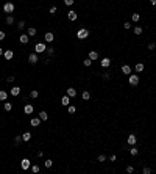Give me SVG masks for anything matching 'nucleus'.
Returning a JSON list of instances; mask_svg holds the SVG:
<instances>
[{
  "instance_id": "f257e3e1",
  "label": "nucleus",
  "mask_w": 156,
  "mask_h": 174,
  "mask_svg": "<svg viewBox=\"0 0 156 174\" xmlns=\"http://www.w3.org/2000/svg\"><path fill=\"white\" fill-rule=\"evenodd\" d=\"M89 35H91V31L87 30V28H78L77 38L78 39H86V38H89Z\"/></svg>"
},
{
  "instance_id": "f03ea898",
  "label": "nucleus",
  "mask_w": 156,
  "mask_h": 174,
  "mask_svg": "<svg viewBox=\"0 0 156 174\" xmlns=\"http://www.w3.org/2000/svg\"><path fill=\"white\" fill-rule=\"evenodd\" d=\"M14 3L13 2H6V3L3 5V11L5 13H8V14H11V13H14Z\"/></svg>"
},
{
  "instance_id": "7ed1b4c3",
  "label": "nucleus",
  "mask_w": 156,
  "mask_h": 174,
  "mask_svg": "<svg viewBox=\"0 0 156 174\" xmlns=\"http://www.w3.org/2000/svg\"><path fill=\"white\" fill-rule=\"evenodd\" d=\"M139 80H141V79H139V75H131V74L128 75V83H130L131 86H138Z\"/></svg>"
},
{
  "instance_id": "20e7f679",
  "label": "nucleus",
  "mask_w": 156,
  "mask_h": 174,
  "mask_svg": "<svg viewBox=\"0 0 156 174\" xmlns=\"http://www.w3.org/2000/svg\"><path fill=\"white\" fill-rule=\"evenodd\" d=\"M45 50H47V47H45L44 42H37V44L34 45V52L36 53H44Z\"/></svg>"
},
{
  "instance_id": "39448f33",
  "label": "nucleus",
  "mask_w": 156,
  "mask_h": 174,
  "mask_svg": "<svg viewBox=\"0 0 156 174\" xmlns=\"http://www.w3.org/2000/svg\"><path fill=\"white\" fill-rule=\"evenodd\" d=\"M28 61H30V65H36L37 61H39V58H37V53L34 52V53H30L28 55Z\"/></svg>"
},
{
  "instance_id": "423d86ee",
  "label": "nucleus",
  "mask_w": 156,
  "mask_h": 174,
  "mask_svg": "<svg viewBox=\"0 0 156 174\" xmlns=\"http://www.w3.org/2000/svg\"><path fill=\"white\" fill-rule=\"evenodd\" d=\"M20 168H22V169H28V168H31V162L28 159H23L22 162H20Z\"/></svg>"
},
{
  "instance_id": "0eeeda50",
  "label": "nucleus",
  "mask_w": 156,
  "mask_h": 174,
  "mask_svg": "<svg viewBox=\"0 0 156 174\" xmlns=\"http://www.w3.org/2000/svg\"><path fill=\"white\" fill-rule=\"evenodd\" d=\"M34 111V107L31 105V104H27L25 107H23V113H27V114H31Z\"/></svg>"
},
{
  "instance_id": "6e6552de",
  "label": "nucleus",
  "mask_w": 156,
  "mask_h": 174,
  "mask_svg": "<svg viewBox=\"0 0 156 174\" xmlns=\"http://www.w3.org/2000/svg\"><path fill=\"white\" fill-rule=\"evenodd\" d=\"M69 104H70V97H69V96H63V97H61V105H64V107H69Z\"/></svg>"
},
{
  "instance_id": "1a4fd4ad",
  "label": "nucleus",
  "mask_w": 156,
  "mask_h": 174,
  "mask_svg": "<svg viewBox=\"0 0 156 174\" xmlns=\"http://www.w3.org/2000/svg\"><path fill=\"white\" fill-rule=\"evenodd\" d=\"M136 135H134V133H130V135H128V144H130V146H134V144H136Z\"/></svg>"
},
{
  "instance_id": "9d476101",
  "label": "nucleus",
  "mask_w": 156,
  "mask_h": 174,
  "mask_svg": "<svg viewBox=\"0 0 156 174\" xmlns=\"http://www.w3.org/2000/svg\"><path fill=\"white\" fill-rule=\"evenodd\" d=\"M100 65H101V68H109V66H111V60H109V58H103V60L100 61Z\"/></svg>"
},
{
  "instance_id": "9b49d317",
  "label": "nucleus",
  "mask_w": 156,
  "mask_h": 174,
  "mask_svg": "<svg viewBox=\"0 0 156 174\" xmlns=\"http://www.w3.org/2000/svg\"><path fill=\"white\" fill-rule=\"evenodd\" d=\"M122 72L125 74V75H130L131 74V66L130 65H123L122 66Z\"/></svg>"
},
{
  "instance_id": "f8f14e48",
  "label": "nucleus",
  "mask_w": 156,
  "mask_h": 174,
  "mask_svg": "<svg viewBox=\"0 0 156 174\" xmlns=\"http://www.w3.org/2000/svg\"><path fill=\"white\" fill-rule=\"evenodd\" d=\"M9 94H11V96H19V94H20V88H19V86H13L11 89H9Z\"/></svg>"
},
{
  "instance_id": "ddd939ff",
  "label": "nucleus",
  "mask_w": 156,
  "mask_h": 174,
  "mask_svg": "<svg viewBox=\"0 0 156 174\" xmlns=\"http://www.w3.org/2000/svg\"><path fill=\"white\" fill-rule=\"evenodd\" d=\"M66 94L69 96V97H75V96H77V89H75V88H67Z\"/></svg>"
},
{
  "instance_id": "4468645a",
  "label": "nucleus",
  "mask_w": 156,
  "mask_h": 174,
  "mask_svg": "<svg viewBox=\"0 0 156 174\" xmlns=\"http://www.w3.org/2000/svg\"><path fill=\"white\" fill-rule=\"evenodd\" d=\"M67 17H69V20H77L78 14H77V11H69L67 13Z\"/></svg>"
},
{
  "instance_id": "2eb2a0df",
  "label": "nucleus",
  "mask_w": 156,
  "mask_h": 174,
  "mask_svg": "<svg viewBox=\"0 0 156 174\" xmlns=\"http://www.w3.org/2000/svg\"><path fill=\"white\" fill-rule=\"evenodd\" d=\"M134 69H136V72H139V74H141L142 71H144L145 69V65L144 63H136V66H134Z\"/></svg>"
},
{
  "instance_id": "dca6fc26",
  "label": "nucleus",
  "mask_w": 156,
  "mask_h": 174,
  "mask_svg": "<svg viewBox=\"0 0 156 174\" xmlns=\"http://www.w3.org/2000/svg\"><path fill=\"white\" fill-rule=\"evenodd\" d=\"M30 124L33 125V127H37V125H41V118H33L30 121Z\"/></svg>"
},
{
  "instance_id": "f3484780",
  "label": "nucleus",
  "mask_w": 156,
  "mask_h": 174,
  "mask_svg": "<svg viewBox=\"0 0 156 174\" xmlns=\"http://www.w3.org/2000/svg\"><path fill=\"white\" fill-rule=\"evenodd\" d=\"M19 41L22 42V44H28L30 38H28V35H20V38H19Z\"/></svg>"
},
{
  "instance_id": "a211bd4d",
  "label": "nucleus",
  "mask_w": 156,
  "mask_h": 174,
  "mask_svg": "<svg viewBox=\"0 0 156 174\" xmlns=\"http://www.w3.org/2000/svg\"><path fill=\"white\" fill-rule=\"evenodd\" d=\"M13 55H14V52H13V50H5V53H3L5 60H11Z\"/></svg>"
},
{
  "instance_id": "6ab92c4d",
  "label": "nucleus",
  "mask_w": 156,
  "mask_h": 174,
  "mask_svg": "<svg viewBox=\"0 0 156 174\" xmlns=\"http://www.w3.org/2000/svg\"><path fill=\"white\" fill-rule=\"evenodd\" d=\"M44 38H45V41H47V42H53V38H55V36H53L52 31H48V33H45Z\"/></svg>"
},
{
  "instance_id": "aec40b11",
  "label": "nucleus",
  "mask_w": 156,
  "mask_h": 174,
  "mask_svg": "<svg viewBox=\"0 0 156 174\" xmlns=\"http://www.w3.org/2000/svg\"><path fill=\"white\" fill-rule=\"evenodd\" d=\"M89 58H91V60H97V58H98V52H97V50H91V52H89Z\"/></svg>"
},
{
  "instance_id": "412c9836",
  "label": "nucleus",
  "mask_w": 156,
  "mask_h": 174,
  "mask_svg": "<svg viewBox=\"0 0 156 174\" xmlns=\"http://www.w3.org/2000/svg\"><path fill=\"white\" fill-rule=\"evenodd\" d=\"M39 118H41V121H47V119H48L47 111H41V113H39Z\"/></svg>"
},
{
  "instance_id": "4be33fe9",
  "label": "nucleus",
  "mask_w": 156,
  "mask_h": 174,
  "mask_svg": "<svg viewBox=\"0 0 156 174\" xmlns=\"http://www.w3.org/2000/svg\"><path fill=\"white\" fill-rule=\"evenodd\" d=\"M22 140H23V141H30V140H31V133H30V132H25V133L22 135Z\"/></svg>"
},
{
  "instance_id": "5701e85b",
  "label": "nucleus",
  "mask_w": 156,
  "mask_h": 174,
  "mask_svg": "<svg viewBox=\"0 0 156 174\" xmlns=\"http://www.w3.org/2000/svg\"><path fill=\"white\" fill-rule=\"evenodd\" d=\"M130 154H131V155H133V157H136V155H138V154H139V149H138V148H136V146H133V148H131V149H130Z\"/></svg>"
},
{
  "instance_id": "b1692460",
  "label": "nucleus",
  "mask_w": 156,
  "mask_h": 174,
  "mask_svg": "<svg viewBox=\"0 0 156 174\" xmlns=\"http://www.w3.org/2000/svg\"><path fill=\"white\" fill-rule=\"evenodd\" d=\"M139 19H141V14H139V13H134V14L131 16V20H133V22H139Z\"/></svg>"
},
{
  "instance_id": "393cba45",
  "label": "nucleus",
  "mask_w": 156,
  "mask_h": 174,
  "mask_svg": "<svg viewBox=\"0 0 156 174\" xmlns=\"http://www.w3.org/2000/svg\"><path fill=\"white\" fill-rule=\"evenodd\" d=\"M28 36H34V35H36V28H34V27H28Z\"/></svg>"
},
{
  "instance_id": "a878e982",
  "label": "nucleus",
  "mask_w": 156,
  "mask_h": 174,
  "mask_svg": "<svg viewBox=\"0 0 156 174\" xmlns=\"http://www.w3.org/2000/svg\"><path fill=\"white\" fill-rule=\"evenodd\" d=\"M142 31H144V30H142L141 25H136V27H134V35H142Z\"/></svg>"
},
{
  "instance_id": "bb28decb",
  "label": "nucleus",
  "mask_w": 156,
  "mask_h": 174,
  "mask_svg": "<svg viewBox=\"0 0 156 174\" xmlns=\"http://www.w3.org/2000/svg\"><path fill=\"white\" fill-rule=\"evenodd\" d=\"M5 22H6L8 25H13V24H14V17H13V16L9 14V16H8V17H6V20H5Z\"/></svg>"
},
{
  "instance_id": "cd10ccee",
  "label": "nucleus",
  "mask_w": 156,
  "mask_h": 174,
  "mask_svg": "<svg viewBox=\"0 0 156 174\" xmlns=\"http://www.w3.org/2000/svg\"><path fill=\"white\" fill-rule=\"evenodd\" d=\"M45 52H47V57H53V55H55V49H53V47H48Z\"/></svg>"
},
{
  "instance_id": "c85d7f7f",
  "label": "nucleus",
  "mask_w": 156,
  "mask_h": 174,
  "mask_svg": "<svg viewBox=\"0 0 156 174\" xmlns=\"http://www.w3.org/2000/svg\"><path fill=\"white\" fill-rule=\"evenodd\" d=\"M81 97L84 99V100H89V99H91V93H89V91H84V93L81 94Z\"/></svg>"
},
{
  "instance_id": "c756f323",
  "label": "nucleus",
  "mask_w": 156,
  "mask_h": 174,
  "mask_svg": "<svg viewBox=\"0 0 156 174\" xmlns=\"http://www.w3.org/2000/svg\"><path fill=\"white\" fill-rule=\"evenodd\" d=\"M3 108H5V111H11L13 105H11L9 102H5V104H3Z\"/></svg>"
},
{
  "instance_id": "7c9ffc66",
  "label": "nucleus",
  "mask_w": 156,
  "mask_h": 174,
  "mask_svg": "<svg viewBox=\"0 0 156 174\" xmlns=\"http://www.w3.org/2000/svg\"><path fill=\"white\" fill-rule=\"evenodd\" d=\"M6 97H8L6 91H0V100H6Z\"/></svg>"
},
{
  "instance_id": "2f4dec72",
  "label": "nucleus",
  "mask_w": 156,
  "mask_h": 174,
  "mask_svg": "<svg viewBox=\"0 0 156 174\" xmlns=\"http://www.w3.org/2000/svg\"><path fill=\"white\" fill-rule=\"evenodd\" d=\"M17 28L19 30H23V28H25V22H23V20H19L17 22Z\"/></svg>"
},
{
  "instance_id": "473e14b6",
  "label": "nucleus",
  "mask_w": 156,
  "mask_h": 174,
  "mask_svg": "<svg viewBox=\"0 0 156 174\" xmlns=\"http://www.w3.org/2000/svg\"><path fill=\"white\" fill-rule=\"evenodd\" d=\"M22 136H16V138H14V144H16V146H19V144H20V143H22Z\"/></svg>"
},
{
  "instance_id": "72a5a7b5",
  "label": "nucleus",
  "mask_w": 156,
  "mask_h": 174,
  "mask_svg": "<svg viewBox=\"0 0 156 174\" xmlns=\"http://www.w3.org/2000/svg\"><path fill=\"white\" fill-rule=\"evenodd\" d=\"M44 165H45V168H52V166H53V162H52L50 159H47V160H45V163H44Z\"/></svg>"
},
{
  "instance_id": "f704fd0d",
  "label": "nucleus",
  "mask_w": 156,
  "mask_h": 174,
  "mask_svg": "<svg viewBox=\"0 0 156 174\" xmlns=\"http://www.w3.org/2000/svg\"><path fill=\"white\" fill-rule=\"evenodd\" d=\"M83 65H84V66H87V68H89V66L92 65V60H91V58H86V60L83 61Z\"/></svg>"
},
{
  "instance_id": "c9c22d12",
  "label": "nucleus",
  "mask_w": 156,
  "mask_h": 174,
  "mask_svg": "<svg viewBox=\"0 0 156 174\" xmlns=\"http://www.w3.org/2000/svg\"><path fill=\"white\" fill-rule=\"evenodd\" d=\"M67 111H69V113H70V114H73L75 111H77V108H75L73 105H69V108H67Z\"/></svg>"
},
{
  "instance_id": "e433bc0d",
  "label": "nucleus",
  "mask_w": 156,
  "mask_h": 174,
  "mask_svg": "<svg viewBox=\"0 0 156 174\" xmlns=\"http://www.w3.org/2000/svg\"><path fill=\"white\" fill-rule=\"evenodd\" d=\"M37 94H39V93H37V91H36V89H33V91H31V93H30V97H33V99H36V97H37Z\"/></svg>"
},
{
  "instance_id": "4c0bfd02",
  "label": "nucleus",
  "mask_w": 156,
  "mask_h": 174,
  "mask_svg": "<svg viewBox=\"0 0 156 174\" xmlns=\"http://www.w3.org/2000/svg\"><path fill=\"white\" fill-rule=\"evenodd\" d=\"M31 171H33V173H39V166H37V165H33V166H31Z\"/></svg>"
},
{
  "instance_id": "58836bf2",
  "label": "nucleus",
  "mask_w": 156,
  "mask_h": 174,
  "mask_svg": "<svg viewBox=\"0 0 156 174\" xmlns=\"http://www.w3.org/2000/svg\"><path fill=\"white\" fill-rule=\"evenodd\" d=\"M142 173H144V174H150V173H151V169H150L148 166H145L144 169H142Z\"/></svg>"
},
{
  "instance_id": "ea45409f",
  "label": "nucleus",
  "mask_w": 156,
  "mask_h": 174,
  "mask_svg": "<svg viewBox=\"0 0 156 174\" xmlns=\"http://www.w3.org/2000/svg\"><path fill=\"white\" fill-rule=\"evenodd\" d=\"M123 28H125V30H130V28H131V24L130 22H125V24H123Z\"/></svg>"
},
{
  "instance_id": "a19ab883",
  "label": "nucleus",
  "mask_w": 156,
  "mask_h": 174,
  "mask_svg": "<svg viewBox=\"0 0 156 174\" xmlns=\"http://www.w3.org/2000/svg\"><path fill=\"white\" fill-rule=\"evenodd\" d=\"M6 82L13 83V82H14V75H8V77H6Z\"/></svg>"
},
{
  "instance_id": "79ce46f5",
  "label": "nucleus",
  "mask_w": 156,
  "mask_h": 174,
  "mask_svg": "<svg viewBox=\"0 0 156 174\" xmlns=\"http://www.w3.org/2000/svg\"><path fill=\"white\" fill-rule=\"evenodd\" d=\"M73 2H75V0H64V3H66L67 6H70V5H73Z\"/></svg>"
},
{
  "instance_id": "37998d69",
  "label": "nucleus",
  "mask_w": 156,
  "mask_h": 174,
  "mask_svg": "<svg viewBox=\"0 0 156 174\" xmlns=\"http://www.w3.org/2000/svg\"><path fill=\"white\" fill-rule=\"evenodd\" d=\"M48 13H52V14H55V13H56V6H55V5H53V6L48 10Z\"/></svg>"
},
{
  "instance_id": "c03bdc74",
  "label": "nucleus",
  "mask_w": 156,
  "mask_h": 174,
  "mask_svg": "<svg viewBox=\"0 0 156 174\" xmlns=\"http://www.w3.org/2000/svg\"><path fill=\"white\" fill-rule=\"evenodd\" d=\"M155 47H156L155 42H150V44H148V49H150V50H155Z\"/></svg>"
},
{
  "instance_id": "a18cd8bd",
  "label": "nucleus",
  "mask_w": 156,
  "mask_h": 174,
  "mask_svg": "<svg viewBox=\"0 0 156 174\" xmlns=\"http://www.w3.org/2000/svg\"><path fill=\"white\" fill-rule=\"evenodd\" d=\"M133 171H134V168L131 166V165H130V166H126V173H130V174H131Z\"/></svg>"
},
{
  "instance_id": "49530a36",
  "label": "nucleus",
  "mask_w": 156,
  "mask_h": 174,
  "mask_svg": "<svg viewBox=\"0 0 156 174\" xmlns=\"http://www.w3.org/2000/svg\"><path fill=\"white\" fill-rule=\"evenodd\" d=\"M105 160H106V157H105L103 154H101V155H98V162H105Z\"/></svg>"
},
{
  "instance_id": "de8ad7c7",
  "label": "nucleus",
  "mask_w": 156,
  "mask_h": 174,
  "mask_svg": "<svg viewBox=\"0 0 156 174\" xmlns=\"http://www.w3.org/2000/svg\"><path fill=\"white\" fill-rule=\"evenodd\" d=\"M5 36H6V35H5V31H0V41H3Z\"/></svg>"
},
{
  "instance_id": "09e8293b",
  "label": "nucleus",
  "mask_w": 156,
  "mask_h": 174,
  "mask_svg": "<svg viewBox=\"0 0 156 174\" xmlns=\"http://www.w3.org/2000/svg\"><path fill=\"white\" fill-rule=\"evenodd\" d=\"M109 75H111L109 72H105V74H103V79H105V80H108V79H109Z\"/></svg>"
},
{
  "instance_id": "8fccbe9b",
  "label": "nucleus",
  "mask_w": 156,
  "mask_h": 174,
  "mask_svg": "<svg viewBox=\"0 0 156 174\" xmlns=\"http://www.w3.org/2000/svg\"><path fill=\"white\" fill-rule=\"evenodd\" d=\"M36 155H37V157H39V159H41V157H44V152H42V151H39V152H37Z\"/></svg>"
},
{
  "instance_id": "3c124183",
  "label": "nucleus",
  "mask_w": 156,
  "mask_h": 174,
  "mask_svg": "<svg viewBox=\"0 0 156 174\" xmlns=\"http://www.w3.org/2000/svg\"><path fill=\"white\" fill-rule=\"evenodd\" d=\"M150 3H151L153 6H155V5H156V0H150Z\"/></svg>"
},
{
  "instance_id": "603ef678",
  "label": "nucleus",
  "mask_w": 156,
  "mask_h": 174,
  "mask_svg": "<svg viewBox=\"0 0 156 174\" xmlns=\"http://www.w3.org/2000/svg\"><path fill=\"white\" fill-rule=\"evenodd\" d=\"M3 53H5V50L2 49V47H0V55H3Z\"/></svg>"
}]
</instances>
